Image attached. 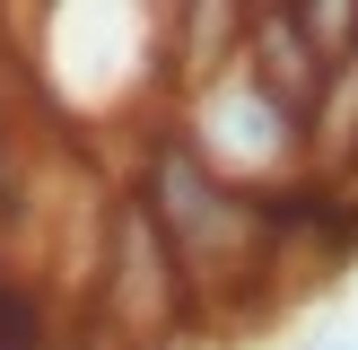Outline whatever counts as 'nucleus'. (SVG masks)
Instances as JSON below:
<instances>
[{
    "label": "nucleus",
    "instance_id": "obj_4",
    "mask_svg": "<svg viewBox=\"0 0 358 350\" xmlns=\"http://www.w3.org/2000/svg\"><path fill=\"white\" fill-rule=\"evenodd\" d=\"M262 210H271V237H262V280H271V315L297 307V298L332 289L341 280V262L358 254V210L341 184H324V175H297V184L262 192Z\"/></svg>",
    "mask_w": 358,
    "mask_h": 350
},
{
    "label": "nucleus",
    "instance_id": "obj_8",
    "mask_svg": "<svg viewBox=\"0 0 358 350\" xmlns=\"http://www.w3.org/2000/svg\"><path fill=\"white\" fill-rule=\"evenodd\" d=\"M315 350H358V332H324V342H315Z\"/></svg>",
    "mask_w": 358,
    "mask_h": 350
},
{
    "label": "nucleus",
    "instance_id": "obj_6",
    "mask_svg": "<svg viewBox=\"0 0 358 350\" xmlns=\"http://www.w3.org/2000/svg\"><path fill=\"white\" fill-rule=\"evenodd\" d=\"M245 70H254V79L271 88L280 105H297V114H306L315 88H324V62H315V44L297 35V18L280 9V0H262L254 27H245Z\"/></svg>",
    "mask_w": 358,
    "mask_h": 350
},
{
    "label": "nucleus",
    "instance_id": "obj_3",
    "mask_svg": "<svg viewBox=\"0 0 358 350\" xmlns=\"http://www.w3.org/2000/svg\"><path fill=\"white\" fill-rule=\"evenodd\" d=\"M166 132L184 140L210 175H227V184H245V192H280V184L306 175V114L280 105L245 62L219 70V79H201V88H184V97L166 105Z\"/></svg>",
    "mask_w": 358,
    "mask_h": 350
},
{
    "label": "nucleus",
    "instance_id": "obj_1",
    "mask_svg": "<svg viewBox=\"0 0 358 350\" xmlns=\"http://www.w3.org/2000/svg\"><path fill=\"white\" fill-rule=\"evenodd\" d=\"M122 184L149 202L157 237H166L175 272H184V289H192L201 342H210V332H227V324H262V315H271V280H262L271 210H262V192L210 175L201 158L166 132V122L131 140V175H122Z\"/></svg>",
    "mask_w": 358,
    "mask_h": 350
},
{
    "label": "nucleus",
    "instance_id": "obj_5",
    "mask_svg": "<svg viewBox=\"0 0 358 350\" xmlns=\"http://www.w3.org/2000/svg\"><path fill=\"white\" fill-rule=\"evenodd\" d=\"M245 27H254V0H157V35H166V105L184 88L219 79L245 62Z\"/></svg>",
    "mask_w": 358,
    "mask_h": 350
},
{
    "label": "nucleus",
    "instance_id": "obj_7",
    "mask_svg": "<svg viewBox=\"0 0 358 350\" xmlns=\"http://www.w3.org/2000/svg\"><path fill=\"white\" fill-rule=\"evenodd\" d=\"M280 9L297 18V35L315 44V62H324V70L358 52V0H280Z\"/></svg>",
    "mask_w": 358,
    "mask_h": 350
},
{
    "label": "nucleus",
    "instance_id": "obj_2",
    "mask_svg": "<svg viewBox=\"0 0 358 350\" xmlns=\"http://www.w3.org/2000/svg\"><path fill=\"white\" fill-rule=\"evenodd\" d=\"M70 332H79V350H184V342H201L192 289H184V272H175L166 237H157L149 202L131 184L105 210V237H96L79 307H70Z\"/></svg>",
    "mask_w": 358,
    "mask_h": 350
}]
</instances>
